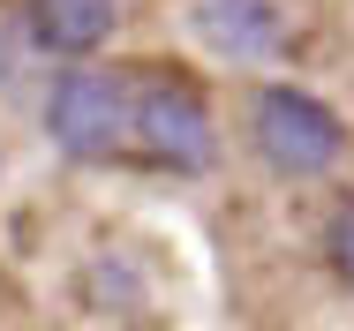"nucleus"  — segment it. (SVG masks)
I'll list each match as a JSON object with an SVG mask.
<instances>
[{"label": "nucleus", "mask_w": 354, "mask_h": 331, "mask_svg": "<svg viewBox=\"0 0 354 331\" xmlns=\"http://www.w3.org/2000/svg\"><path fill=\"white\" fill-rule=\"evenodd\" d=\"M46 135L75 166H106L136 151V75L106 61H68L46 83Z\"/></svg>", "instance_id": "nucleus-1"}, {"label": "nucleus", "mask_w": 354, "mask_h": 331, "mask_svg": "<svg viewBox=\"0 0 354 331\" xmlns=\"http://www.w3.org/2000/svg\"><path fill=\"white\" fill-rule=\"evenodd\" d=\"M249 143H257V158L272 173L317 181V173H332L347 158V121L317 91H301V83H264L249 98Z\"/></svg>", "instance_id": "nucleus-2"}, {"label": "nucleus", "mask_w": 354, "mask_h": 331, "mask_svg": "<svg viewBox=\"0 0 354 331\" xmlns=\"http://www.w3.org/2000/svg\"><path fill=\"white\" fill-rule=\"evenodd\" d=\"M136 158L166 166V173L218 166V129H212V106L196 98V83L166 75V68L136 75Z\"/></svg>", "instance_id": "nucleus-3"}, {"label": "nucleus", "mask_w": 354, "mask_h": 331, "mask_svg": "<svg viewBox=\"0 0 354 331\" xmlns=\"http://www.w3.org/2000/svg\"><path fill=\"white\" fill-rule=\"evenodd\" d=\"M189 30L218 61H279L286 53V8L279 0H196Z\"/></svg>", "instance_id": "nucleus-4"}, {"label": "nucleus", "mask_w": 354, "mask_h": 331, "mask_svg": "<svg viewBox=\"0 0 354 331\" xmlns=\"http://www.w3.org/2000/svg\"><path fill=\"white\" fill-rule=\"evenodd\" d=\"M23 23H30L38 53H53V61L68 68V61H91L113 38L121 8L113 0H23Z\"/></svg>", "instance_id": "nucleus-5"}, {"label": "nucleus", "mask_w": 354, "mask_h": 331, "mask_svg": "<svg viewBox=\"0 0 354 331\" xmlns=\"http://www.w3.org/2000/svg\"><path fill=\"white\" fill-rule=\"evenodd\" d=\"M324 256H332V271L354 286V196H339L332 218H324Z\"/></svg>", "instance_id": "nucleus-6"}]
</instances>
